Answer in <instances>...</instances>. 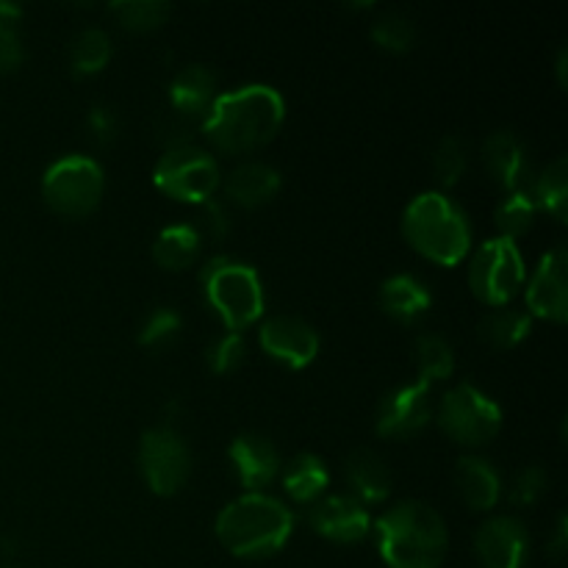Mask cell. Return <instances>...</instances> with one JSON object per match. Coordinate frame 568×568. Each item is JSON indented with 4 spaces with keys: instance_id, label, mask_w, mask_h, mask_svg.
<instances>
[{
    "instance_id": "cell-1",
    "label": "cell",
    "mask_w": 568,
    "mask_h": 568,
    "mask_svg": "<svg viewBox=\"0 0 568 568\" xmlns=\"http://www.w3.org/2000/svg\"><path fill=\"white\" fill-rule=\"evenodd\" d=\"M286 100L270 83H244L216 94L200 120V131L214 150L231 155L253 153L281 133Z\"/></svg>"
},
{
    "instance_id": "cell-2",
    "label": "cell",
    "mask_w": 568,
    "mask_h": 568,
    "mask_svg": "<svg viewBox=\"0 0 568 568\" xmlns=\"http://www.w3.org/2000/svg\"><path fill=\"white\" fill-rule=\"evenodd\" d=\"M375 541L388 568H442L449 549L442 514L419 499L392 505L375 521Z\"/></svg>"
},
{
    "instance_id": "cell-3",
    "label": "cell",
    "mask_w": 568,
    "mask_h": 568,
    "mask_svg": "<svg viewBox=\"0 0 568 568\" xmlns=\"http://www.w3.org/2000/svg\"><path fill=\"white\" fill-rule=\"evenodd\" d=\"M216 538L231 555L264 560L281 552L294 532V514L264 491L242 494L216 516Z\"/></svg>"
},
{
    "instance_id": "cell-4",
    "label": "cell",
    "mask_w": 568,
    "mask_h": 568,
    "mask_svg": "<svg viewBox=\"0 0 568 568\" xmlns=\"http://www.w3.org/2000/svg\"><path fill=\"white\" fill-rule=\"evenodd\" d=\"M403 233L410 247L427 261L455 266L471 250V222L449 194L430 189L405 205Z\"/></svg>"
},
{
    "instance_id": "cell-5",
    "label": "cell",
    "mask_w": 568,
    "mask_h": 568,
    "mask_svg": "<svg viewBox=\"0 0 568 568\" xmlns=\"http://www.w3.org/2000/svg\"><path fill=\"white\" fill-rule=\"evenodd\" d=\"M205 305L220 316L222 325L233 333L255 325L266 311L264 283L258 272L231 255H214L200 270Z\"/></svg>"
},
{
    "instance_id": "cell-6",
    "label": "cell",
    "mask_w": 568,
    "mask_h": 568,
    "mask_svg": "<svg viewBox=\"0 0 568 568\" xmlns=\"http://www.w3.org/2000/svg\"><path fill=\"white\" fill-rule=\"evenodd\" d=\"M153 183L161 194L181 203H205L222 183L220 164L194 139L166 144L164 155L153 166Z\"/></svg>"
},
{
    "instance_id": "cell-7",
    "label": "cell",
    "mask_w": 568,
    "mask_h": 568,
    "mask_svg": "<svg viewBox=\"0 0 568 568\" xmlns=\"http://www.w3.org/2000/svg\"><path fill=\"white\" fill-rule=\"evenodd\" d=\"M103 192L105 172L92 155H61L42 175L44 203L61 216H87L98 209Z\"/></svg>"
},
{
    "instance_id": "cell-8",
    "label": "cell",
    "mask_w": 568,
    "mask_h": 568,
    "mask_svg": "<svg viewBox=\"0 0 568 568\" xmlns=\"http://www.w3.org/2000/svg\"><path fill=\"white\" fill-rule=\"evenodd\" d=\"M527 281L519 244L505 236L486 239L469 261V288L491 308H505Z\"/></svg>"
},
{
    "instance_id": "cell-9",
    "label": "cell",
    "mask_w": 568,
    "mask_h": 568,
    "mask_svg": "<svg viewBox=\"0 0 568 568\" xmlns=\"http://www.w3.org/2000/svg\"><path fill=\"white\" fill-rule=\"evenodd\" d=\"M438 425L460 447H483L503 430V408L471 383H458L438 403Z\"/></svg>"
},
{
    "instance_id": "cell-10",
    "label": "cell",
    "mask_w": 568,
    "mask_h": 568,
    "mask_svg": "<svg viewBox=\"0 0 568 568\" xmlns=\"http://www.w3.org/2000/svg\"><path fill=\"white\" fill-rule=\"evenodd\" d=\"M139 471L144 483L159 497L181 491L192 471V455L186 442L172 425L150 427L139 438Z\"/></svg>"
},
{
    "instance_id": "cell-11",
    "label": "cell",
    "mask_w": 568,
    "mask_h": 568,
    "mask_svg": "<svg viewBox=\"0 0 568 568\" xmlns=\"http://www.w3.org/2000/svg\"><path fill=\"white\" fill-rule=\"evenodd\" d=\"M433 399L430 386L422 381L397 386L381 399L375 414V430L383 438H414L430 425Z\"/></svg>"
},
{
    "instance_id": "cell-12",
    "label": "cell",
    "mask_w": 568,
    "mask_h": 568,
    "mask_svg": "<svg viewBox=\"0 0 568 568\" xmlns=\"http://www.w3.org/2000/svg\"><path fill=\"white\" fill-rule=\"evenodd\" d=\"M261 349L288 369H305L320 355V333L294 314H275L258 331Z\"/></svg>"
},
{
    "instance_id": "cell-13",
    "label": "cell",
    "mask_w": 568,
    "mask_h": 568,
    "mask_svg": "<svg viewBox=\"0 0 568 568\" xmlns=\"http://www.w3.org/2000/svg\"><path fill=\"white\" fill-rule=\"evenodd\" d=\"M527 314L547 322H566L568 316V250L564 244L538 261L527 281Z\"/></svg>"
},
{
    "instance_id": "cell-14",
    "label": "cell",
    "mask_w": 568,
    "mask_h": 568,
    "mask_svg": "<svg viewBox=\"0 0 568 568\" xmlns=\"http://www.w3.org/2000/svg\"><path fill=\"white\" fill-rule=\"evenodd\" d=\"M480 568H525L530 558V532L516 516H491L475 532Z\"/></svg>"
},
{
    "instance_id": "cell-15",
    "label": "cell",
    "mask_w": 568,
    "mask_h": 568,
    "mask_svg": "<svg viewBox=\"0 0 568 568\" xmlns=\"http://www.w3.org/2000/svg\"><path fill=\"white\" fill-rule=\"evenodd\" d=\"M308 525L316 536L333 544H358L369 536L372 516L349 494H327L311 505Z\"/></svg>"
},
{
    "instance_id": "cell-16",
    "label": "cell",
    "mask_w": 568,
    "mask_h": 568,
    "mask_svg": "<svg viewBox=\"0 0 568 568\" xmlns=\"http://www.w3.org/2000/svg\"><path fill=\"white\" fill-rule=\"evenodd\" d=\"M227 460H231L233 471H236L239 483L247 488V494L261 491L275 477L281 475V453L275 444L261 433H239L227 447Z\"/></svg>"
},
{
    "instance_id": "cell-17",
    "label": "cell",
    "mask_w": 568,
    "mask_h": 568,
    "mask_svg": "<svg viewBox=\"0 0 568 568\" xmlns=\"http://www.w3.org/2000/svg\"><path fill=\"white\" fill-rule=\"evenodd\" d=\"M483 164H486L491 181L503 186L505 192H521L532 181V166L525 142L508 128L488 133V139L483 142Z\"/></svg>"
},
{
    "instance_id": "cell-18",
    "label": "cell",
    "mask_w": 568,
    "mask_h": 568,
    "mask_svg": "<svg viewBox=\"0 0 568 568\" xmlns=\"http://www.w3.org/2000/svg\"><path fill=\"white\" fill-rule=\"evenodd\" d=\"M281 172L266 161H244L233 166L220 186L225 189V197L239 209H258L266 205L277 192H281Z\"/></svg>"
},
{
    "instance_id": "cell-19",
    "label": "cell",
    "mask_w": 568,
    "mask_h": 568,
    "mask_svg": "<svg viewBox=\"0 0 568 568\" xmlns=\"http://www.w3.org/2000/svg\"><path fill=\"white\" fill-rule=\"evenodd\" d=\"M344 480L349 486V497L358 499L361 505H381L392 494V471L388 464L375 453V449H353L344 460Z\"/></svg>"
},
{
    "instance_id": "cell-20",
    "label": "cell",
    "mask_w": 568,
    "mask_h": 568,
    "mask_svg": "<svg viewBox=\"0 0 568 568\" xmlns=\"http://www.w3.org/2000/svg\"><path fill=\"white\" fill-rule=\"evenodd\" d=\"M455 486H458L466 508L477 510V514L494 510L503 497V477H499L497 466L480 455H464L455 464Z\"/></svg>"
},
{
    "instance_id": "cell-21",
    "label": "cell",
    "mask_w": 568,
    "mask_h": 568,
    "mask_svg": "<svg viewBox=\"0 0 568 568\" xmlns=\"http://www.w3.org/2000/svg\"><path fill=\"white\" fill-rule=\"evenodd\" d=\"M377 300H381V308L386 311L392 320L403 322V325L422 320L433 305L430 286H427L422 277L408 275V272H397V275L386 277V281L381 283Z\"/></svg>"
},
{
    "instance_id": "cell-22",
    "label": "cell",
    "mask_w": 568,
    "mask_h": 568,
    "mask_svg": "<svg viewBox=\"0 0 568 568\" xmlns=\"http://www.w3.org/2000/svg\"><path fill=\"white\" fill-rule=\"evenodd\" d=\"M216 98V75L205 64H189L170 81V105L186 120H203Z\"/></svg>"
},
{
    "instance_id": "cell-23",
    "label": "cell",
    "mask_w": 568,
    "mask_h": 568,
    "mask_svg": "<svg viewBox=\"0 0 568 568\" xmlns=\"http://www.w3.org/2000/svg\"><path fill=\"white\" fill-rule=\"evenodd\" d=\"M281 480L294 503L314 505L316 499L325 497L327 486H331V471H327L325 460L316 458L314 453H300L283 466Z\"/></svg>"
},
{
    "instance_id": "cell-24",
    "label": "cell",
    "mask_w": 568,
    "mask_h": 568,
    "mask_svg": "<svg viewBox=\"0 0 568 568\" xmlns=\"http://www.w3.org/2000/svg\"><path fill=\"white\" fill-rule=\"evenodd\" d=\"M200 247H203V233L197 231V225H189V222H175V225H166L164 231L155 236L153 242V258L161 270L181 272L194 266L197 261Z\"/></svg>"
},
{
    "instance_id": "cell-25",
    "label": "cell",
    "mask_w": 568,
    "mask_h": 568,
    "mask_svg": "<svg viewBox=\"0 0 568 568\" xmlns=\"http://www.w3.org/2000/svg\"><path fill=\"white\" fill-rule=\"evenodd\" d=\"M527 192H530L536 209L547 211L555 222L564 225L568 216V159L566 155H558V159L549 161L538 175H532Z\"/></svg>"
},
{
    "instance_id": "cell-26",
    "label": "cell",
    "mask_w": 568,
    "mask_h": 568,
    "mask_svg": "<svg viewBox=\"0 0 568 568\" xmlns=\"http://www.w3.org/2000/svg\"><path fill=\"white\" fill-rule=\"evenodd\" d=\"M532 331V316L527 311L519 308H494L477 322V336L483 344H488L491 349H514L530 336Z\"/></svg>"
},
{
    "instance_id": "cell-27",
    "label": "cell",
    "mask_w": 568,
    "mask_h": 568,
    "mask_svg": "<svg viewBox=\"0 0 568 568\" xmlns=\"http://www.w3.org/2000/svg\"><path fill=\"white\" fill-rule=\"evenodd\" d=\"M111 53H114V44L111 37L103 28H83L81 33H75L70 44V67L78 78L98 75L109 67Z\"/></svg>"
},
{
    "instance_id": "cell-28",
    "label": "cell",
    "mask_w": 568,
    "mask_h": 568,
    "mask_svg": "<svg viewBox=\"0 0 568 568\" xmlns=\"http://www.w3.org/2000/svg\"><path fill=\"white\" fill-rule=\"evenodd\" d=\"M414 358H416V369H419V381L422 383H436V381H447L453 377L455 372V353L449 347V342L438 333H422L414 344Z\"/></svg>"
},
{
    "instance_id": "cell-29",
    "label": "cell",
    "mask_w": 568,
    "mask_h": 568,
    "mask_svg": "<svg viewBox=\"0 0 568 568\" xmlns=\"http://www.w3.org/2000/svg\"><path fill=\"white\" fill-rule=\"evenodd\" d=\"M536 214L538 209L527 189H521V192H508L505 200H499L497 211H494V222H497L499 231L497 236L516 242V239L525 236V233L530 231L532 222H536Z\"/></svg>"
},
{
    "instance_id": "cell-30",
    "label": "cell",
    "mask_w": 568,
    "mask_h": 568,
    "mask_svg": "<svg viewBox=\"0 0 568 568\" xmlns=\"http://www.w3.org/2000/svg\"><path fill=\"white\" fill-rule=\"evenodd\" d=\"M111 17L128 31H155L172 14V6L166 0H114L109 6Z\"/></svg>"
},
{
    "instance_id": "cell-31",
    "label": "cell",
    "mask_w": 568,
    "mask_h": 568,
    "mask_svg": "<svg viewBox=\"0 0 568 568\" xmlns=\"http://www.w3.org/2000/svg\"><path fill=\"white\" fill-rule=\"evenodd\" d=\"M469 170V144L458 133H447L433 150V175L442 189L455 186Z\"/></svg>"
},
{
    "instance_id": "cell-32",
    "label": "cell",
    "mask_w": 568,
    "mask_h": 568,
    "mask_svg": "<svg viewBox=\"0 0 568 568\" xmlns=\"http://www.w3.org/2000/svg\"><path fill=\"white\" fill-rule=\"evenodd\" d=\"M372 39H375L377 48L388 50V53H405V50L414 48L416 42V22L410 20L405 11H383L381 17H375L372 22Z\"/></svg>"
},
{
    "instance_id": "cell-33",
    "label": "cell",
    "mask_w": 568,
    "mask_h": 568,
    "mask_svg": "<svg viewBox=\"0 0 568 568\" xmlns=\"http://www.w3.org/2000/svg\"><path fill=\"white\" fill-rule=\"evenodd\" d=\"M181 327V314H178L175 308H164V305H161V308L150 311L148 320L139 327V344H142L144 349H164L175 342Z\"/></svg>"
},
{
    "instance_id": "cell-34",
    "label": "cell",
    "mask_w": 568,
    "mask_h": 568,
    "mask_svg": "<svg viewBox=\"0 0 568 568\" xmlns=\"http://www.w3.org/2000/svg\"><path fill=\"white\" fill-rule=\"evenodd\" d=\"M244 355H247V342L242 333L225 331L205 347V364L216 375H227L244 364Z\"/></svg>"
},
{
    "instance_id": "cell-35",
    "label": "cell",
    "mask_w": 568,
    "mask_h": 568,
    "mask_svg": "<svg viewBox=\"0 0 568 568\" xmlns=\"http://www.w3.org/2000/svg\"><path fill=\"white\" fill-rule=\"evenodd\" d=\"M549 488V475L541 466H525V469L516 471L514 483L508 488V497L516 508H530L538 499L547 494Z\"/></svg>"
},
{
    "instance_id": "cell-36",
    "label": "cell",
    "mask_w": 568,
    "mask_h": 568,
    "mask_svg": "<svg viewBox=\"0 0 568 568\" xmlns=\"http://www.w3.org/2000/svg\"><path fill=\"white\" fill-rule=\"evenodd\" d=\"M87 128H89V133H92L94 142L100 144V148H109V144L116 139V131H120V120H116L114 109L98 103V105H92V109H89Z\"/></svg>"
},
{
    "instance_id": "cell-37",
    "label": "cell",
    "mask_w": 568,
    "mask_h": 568,
    "mask_svg": "<svg viewBox=\"0 0 568 568\" xmlns=\"http://www.w3.org/2000/svg\"><path fill=\"white\" fill-rule=\"evenodd\" d=\"M26 61V44H22L17 22H0V72H11Z\"/></svg>"
},
{
    "instance_id": "cell-38",
    "label": "cell",
    "mask_w": 568,
    "mask_h": 568,
    "mask_svg": "<svg viewBox=\"0 0 568 568\" xmlns=\"http://www.w3.org/2000/svg\"><path fill=\"white\" fill-rule=\"evenodd\" d=\"M200 222H203V225H200L197 231L200 233L205 231L211 239H216V242H220V239H225L227 233H231V214H227V205L222 203V200H216V197L205 200L203 216H200Z\"/></svg>"
},
{
    "instance_id": "cell-39",
    "label": "cell",
    "mask_w": 568,
    "mask_h": 568,
    "mask_svg": "<svg viewBox=\"0 0 568 568\" xmlns=\"http://www.w3.org/2000/svg\"><path fill=\"white\" fill-rule=\"evenodd\" d=\"M566 549H568V519L566 514H558V519H555V530L547 541V552L552 560H564Z\"/></svg>"
},
{
    "instance_id": "cell-40",
    "label": "cell",
    "mask_w": 568,
    "mask_h": 568,
    "mask_svg": "<svg viewBox=\"0 0 568 568\" xmlns=\"http://www.w3.org/2000/svg\"><path fill=\"white\" fill-rule=\"evenodd\" d=\"M555 75H558L560 87H566L568 83V48L566 44H560L558 59H555Z\"/></svg>"
},
{
    "instance_id": "cell-41",
    "label": "cell",
    "mask_w": 568,
    "mask_h": 568,
    "mask_svg": "<svg viewBox=\"0 0 568 568\" xmlns=\"http://www.w3.org/2000/svg\"><path fill=\"white\" fill-rule=\"evenodd\" d=\"M22 6L9 3V0H0V22H20Z\"/></svg>"
},
{
    "instance_id": "cell-42",
    "label": "cell",
    "mask_w": 568,
    "mask_h": 568,
    "mask_svg": "<svg viewBox=\"0 0 568 568\" xmlns=\"http://www.w3.org/2000/svg\"><path fill=\"white\" fill-rule=\"evenodd\" d=\"M0 568H22V566H17V564H3Z\"/></svg>"
}]
</instances>
